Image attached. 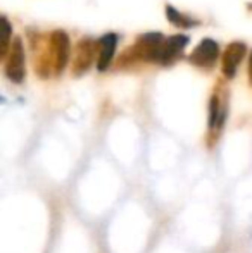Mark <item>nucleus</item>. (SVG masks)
<instances>
[{
	"label": "nucleus",
	"instance_id": "obj_6",
	"mask_svg": "<svg viewBox=\"0 0 252 253\" xmlns=\"http://www.w3.org/2000/svg\"><path fill=\"white\" fill-rule=\"evenodd\" d=\"M187 43H189V37H185V35H175V37H169L168 40L164 42V47H162L159 62L169 64L171 60H175L176 57L182 53L183 48L187 47Z\"/></svg>",
	"mask_w": 252,
	"mask_h": 253
},
{
	"label": "nucleus",
	"instance_id": "obj_10",
	"mask_svg": "<svg viewBox=\"0 0 252 253\" xmlns=\"http://www.w3.org/2000/svg\"><path fill=\"white\" fill-rule=\"evenodd\" d=\"M216 117H218V100L212 98L211 100V116H209V124H211V126H214Z\"/></svg>",
	"mask_w": 252,
	"mask_h": 253
},
{
	"label": "nucleus",
	"instance_id": "obj_4",
	"mask_svg": "<svg viewBox=\"0 0 252 253\" xmlns=\"http://www.w3.org/2000/svg\"><path fill=\"white\" fill-rule=\"evenodd\" d=\"M247 47L240 42H235V43L228 45V48L223 53V74L226 78H235L237 69H239V64L242 62V59L246 57Z\"/></svg>",
	"mask_w": 252,
	"mask_h": 253
},
{
	"label": "nucleus",
	"instance_id": "obj_8",
	"mask_svg": "<svg viewBox=\"0 0 252 253\" xmlns=\"http://www.w3.org/2000/svg\"><path fill=\"white\" fill-rule=\"evenodd\" d=\"M166 12H168V19L171 21L175 26H180V28H189L192 26V24H195V21H192L189 19L187 16H183V14H180V12H176L173 7H168L166 9Z\"/></svg>",
	"mask_w": 252,
	"mask_h": 253
},
{
	"label": "nucleus",
	"instance_id": "obj_11",
	"mask_svg": "<svg viewBox=\"0 0 252 253\" xmlns=\"http://www.w3.org/2000/svg\"><path fill=\"white\" fill-rule=\"evenodd\" d=\"M249 78L252 81V53H251V59H249Z\"/></svg>",
	"mask_w": 252,
	"mask_h": 253
},
{
	"label": "nucleus",
	"instance_id": "obj_7",
	"mask_svg": "<svg viewBox=\"0 0 252 253\" xmlns=\"http://www.w3.org/2000/svg\"><path fill=\"white\" fill-rule=\"evenodd\" d=\"M92 57H94V45L87 40L80 42V47H78V57H76V66H74V71L76 73H85L88 69L92 62Z\"/></svg>",
	"mask_w": 252,
	"mask_h": 253
},
{
	"label": "nucleus",
	"instance_id": "obj_5",
	"mask_svg": "<svg viewBox=\"0 0 252 253\" xmlns=\"http://www.w3.org/2000/svg\"><path fill=\"white\" fill-rule=\"evenodd\" d=\"M116 43H118V37L112 33H107L99 40V47H101V53L97 59V69L105 71L111 64L112 57L116 52Z\"/></svg>",
	"mask_w": 252,
	"mask_h": 253
},
{
	"label": "nucleus",
	"instance_id": "obj_1",
	"mask_svg": "<svg viewBox=\"0 0 252 253\" xmlns=\"http://www.w3.org/2000/svg\"><path fill=\"white\" fill-rule=\"evenodd\" d=\"M5 74L12 83H21L24 80V48L21 38H14L10 52L5 62Z\"/></svg>",
	"mask_w": 252,
	"mask_h": 253
},
{
	"label": "nucleus",
	"instance_id": "obj_3",
	"mask_svg": "<svg viewBox=\"0 0 252 253\" xmlns=\"http://www.w3.org/2000/svg\"><path fill=\"white\" fill-rule=\"evenodd\" d=\"M52 52H54L55 71L62 73L64 67L69 62V37L64 31H54L50 37Z\"/></svg>",
	"mask_w": 252,
	"mask_h": 253
},
{
	"label": "nucleus",
	"instance_id": "obj_9",
	"mask_svg": "<svg viewBox=\"0 0 252 253\" xmlns=\"http://www.w3.org/2000/svg\"><path fill=\"white\" fill-rule=\"evenodd\" d=\"M2 23H3V43H2V55L7 53V47H9V37H10V24L5 17H2Z\"/></svg>",
	"mask_w": 252,
	"mask_h": 253
},
{
	"label": "nucleus",
	"instance_id": "obj_2",
	"mask_svg": "<svg viewBox=\"0 0 252 253\" xmlns=\"http://www.w3.org/2000/svg\"><path fill=\"white\" fill-rule=\"evenodd\" d=\"M219 55V48L218 43L211 38H205L201 43L197 45L194 52L190 55V62L197 67H202V69H207V67H212L214 62L218 60Z\"/></svg>",
	"mask_w": 252,
	"mask_h": 253
}]
</instances>
